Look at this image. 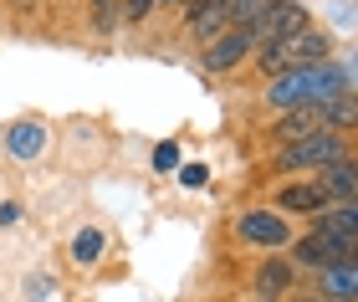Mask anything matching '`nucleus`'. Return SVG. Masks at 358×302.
Wrapping results in <instances>:
<instances>
[{
  "label": "nucleus",
  "instance_id": "9d476101",
  "mask_svg": "<svg viewBox=\"0 0 358 302\" xmlns=\"http://www.w3.org/2000/svg\"><path fill=\"white\" fill-rule=\"evenodd\" d=\"M322 297H333V302H353L358 297V257H343V261L322 266Z\"/></svg>",
  "mask_w": 358,
  "mask_h": 302
},
{
  "label": "nucleus",
  "instance_id": "423d86ee",
  "mask_svg": "<svg viewBox=\"0 0 358 302\" xmlns=\"http://www.w3.org/2000/svg\"><path fill=\"white\" fill-rule=\"evenodd\" d=\"M246 57H256V46H251L246 31H220V36H210V46L200 52V67L205 72H231Z\"/></svg>",
  "mask_w": 358,
  "mask_h": 302
},
{
  "label": "nucleus",
  "instance_id": "f257e3e1",
  "mask_svg": "<svg viewBox=\"0 0 358 302\" xmlns=\"http://www.w3.org/2000/svg\"><path fill=\"white\" fill-rule=\"evenodd\" d=\"M333 98H353V67H333V62H317V67H292V72H276L271 87H266V103L271 108H328Z\"/></svg>",
  "mask_w": 358,
  "mask_h": 302
},
{
  "label": "nucleus",
  "instance_id": "aec40b11",
  "mask_svg": "<svg viewBox=\"0 0 358 302\" xmlns=\"http://www.w3.org/2000/svg\"><path fill=\"white\" fill-rule=\"evenodd\" d=\"M179 6H185V21H189V15H200V10H210V6H220V0H179Z\"/></svg>",
  "mask_w": 358,
  "mask_h": 302
},
{
  "label": "nucleus",
  "instance_id": "412c9836",
  "mask_svg": "<svg viewBox=\"0 0 358 302\" xmlns=\"http://www.w3.org/2000/svg\"><path fill=\"white\" fill-rule=\"evenodd\" d=\"M10 6H15V10H36L41 0H10Z\"/></svg>",
  "mask_w": 358,
  "mask_h": 302
},
{
  "label": "nucleus",
  "instance_id": "20e7f679",
  "mask_svg": "<svg viewBox=\"0 0 358 302\" xmlns=\"http://www.w3.org/2000/svg\"><path fill=\"white\" fill-rule=\"evenodd\" d=\"M241 31H246L251 46L262 52V46L282 41V36H297V31H307V6H297V0H276L262 21H251V26H241Z\"/></svg>",
  "mask_w": 358,
  "mask_h": 302
},
{
  "label": "nucleus",
  "instance_id": "dca6fc26",
  "mask_svg": "<svg viewBox=\"0 0 358 302\" xmlns=\"http://www.w3.org/2000/svg\"><path fill=\"white\" fill-rule=\"evenodd\" d=\"M205 180H210L205 164H179V185H185V189H200Z\"/></svg>",
  "mask_w": 358,
  "mask_h": 302
},
{
  "label": "nucleus",
  "instance_id": "a211bd4d",
  "mask_svg": "<svg viewBox=\"0 0 358 302\" xmlns=\"http://www.w3.org/2000/svg\"><path fill=\"white\" fill-rule=\"evenodd\" d=\"M154 6H159V0H123V15H128V21H143Z\"/></svg>",
  "mask_w": 358,
  "mask_h": 302
},
{
  "label": "nucleus",
  "instance_id": "2eb2a0df",
  "mask_svg": "<svg viewBox=\"0 0 358 302\" xmlns=\"http://www.w3.org/2000/svg\"><path fill=\"white\" fill-rule=\"evenodd\" d=\"M97 257H103V231H92V226L77 231V236H72V261H77V266H92Z\"/></svg>",
  "mask_w": 358,
  "mask_h": 302
},
{
  "label": "nucleus",
  "instance_id": "6e6552de",
  "mask_svg": "<svg viewBox=\"0 0 358 302\" xmlns=\"http://www.w3.org/2000/svg\"><path fill=\"white\" fill-rule=\"evenodd\" d=\"M343 257H358V251H343L338 241H328V236H317V231H307L302 241H292V261L297 266H333V261H343Z\"/></svg>",
  "mask_w": 358,
  "mask_h": 302
},
{
  "label": "nucleus",
  "instance_id": "7ed1b4c3",
  "mask_svg": "<svg viewBox=\"0 0 358 302\" xmlns=\"http://www.w3.org/2000/svg\"><path fill=\"white\" fill-rule=\"evenodd\" d=\"M338 159H348V134L322 129V134L292 138L287 149H276L271 169H328V164H338Z\"/></svg>",
  "mask_w": 358,
  "mask_h": 302
},
{
  "label": "nucleus",
  "instance_id": "4be33fe9",
  "mask_svg": "<svg viewBox=\"0 0 358 302\" xmlns=\"http://www.w3.org/2000/svg\"><path fill=\"white\" fill-rule=\"evenodd\" d=\"M287 302H333V297H322V292H313V297H287Z\"/></svg>",
  "mask_w": 358,
  "mask_h": 302
},
{
  "label": "nucleus",
  "instance_id": "0eeeda50",
  "mask_svg": "<svg viewBox=\"0 0 358 302\" xmlns=\"http://www.w3.org/2000/svg\"><path fill=\"white\" fill-rule=\"evenodd\" d=\"M317 236L338 241L343 251H358V200H338L317 215Z\"/></svg>",
  "mask_w": 358,
  "mask_h": 302
},
{
  "label": "nucleus",
  "instance_id": "1a4fd4ad",
  "mask_svg": "<svg viewBox=\"0 0 358 302\" xmlns=\"http://www.w3.org/2000/svg\"><path fill=\"white\" fill-rule=\"evenodd\" d=\"M256 297L262 302H287L292 297V261L271 257V261L256 266Z\"/></svg>",
  "mask_w": 358,
  "mask_h": 302
},
{
  "label": "nucleus",
  "instance_id": "f8f14e48",
  "mask_svg": "<svg viewBox=\"0 0 358 302\" xmlns=\"http://www.w3.org/2000/svg\"><path fill=\"white\" fill-rule=\"evenodd\" d=\"M317 185H322V195H328V200H353V189H358V164H353V154L338 159V164H328Z\"/></svg>",
  "mask_w": 358,
  "mask_h": 302
},
{
  "label": "nucleus",
  "instance_id": "4468645a",
  "mask_svg": "<svg viewBox=\"0 0 358 302\" xmlns=\"http://www.w3.org/2000/svg\"><path fill=\"white\" fill-rule=\"evenodd\" d=\"M271 6H276V0H220V10H225V31H241V26L262 21Z\"/></svg>",
  "mask_w": 358,
  "mask_h": 302
},
{
  "label": "nucleus",
  "instance_id": "b1692460",
  "mask_svg": "<svg viewBox=\"0 0 358 302\" xmlns=\"http://www.w3.org/2000/svg\"><path fill=\"white\" fill-rule=\"evenodd\" d=\"M174 6H179V0H174Z\"/></svg>",
  "mask_w": 358,
  "mask_h": 302
},
{
  "label": "nucleus",
  "instance_id": "f3484780",
  "mask_svg": "<svg viewBox=\"0 0 358 302\" xmlns=\"http://www.w3.org/2000/svg\"><path fill=\"white\" fill-rule=\"evenodd\" d=\"M154 169H179V144H159L154 149Z\"/></svg>",
  "mask_w": 358,
  "mask_h": 302
},
{
  "label": "nucleus",
  "instance_id": "ddd939ff",
  "mask_svg": "<svg viewBox=\"0 0 358 302\" xmlns=\"http://www.w3.org/2000/svg\"><path fill=\"white\" fill-rule=\"evenodd\" d=\"M6 149L15 154V159H36L41 149H46V129H41V123H15V129L6 134Z\"/></svg>",
  "mask_w": 358,
  "mask_h": 302
},
{
  "label": "nucleus",
  "instance_id": "39448f33",
  "mask_svg": "<svg viewBox=\"0 0 358 302\" xmlns=\"http://www.w3.org/2000/svg\"><path fill=\"white\" fill-rule=\"evenodd\" d=\"M236 236L251 241V246H271V251L292 246V226H287V215H276V210H246L236 220Z\"/></svg>",
  "mask_w": 358,
  "mask_h": 302
},
{
  "label": "nucleus",
  "instance_id": "9b49d317",
  "mask_svg": "<svg viewBox=\"0 0 358 302\" xmlns=\"http://www.w3.org/2000/svg\"><path fill=\"white\" fill-rule=\"evenodd\" d=\"M328 195H322V185H287L282 195H276V210H292V215H322L328 210Z\"/></svg>",
  "mask_w": 358,
  "mask_h": 302
},
{
  "label": "nucleus",
  "instance_id": "5701e85b",
  "mask_svg": "<svg viewBox=\"0 0 358 302\" xmlns=\"http://www.w3.org/2000/svg\"><path fill=\"white\" fill-rule=\"evenodd\" d=\"M92 6H113V0H92Z\"/></svg>",
  "mask_w": 358,
  "mask_h": 302
},
{
  "label": "nucleus",
  "instance_id": "6ab92c4d",
  "mask_svg": "<svg viewBox=\"0 0 358 302\" xmlns=\"http://www.w3.org/2000/svg\"><path fill=\"white\" fill-rule=\"evenodd\" d=\"M15 220H21V205L6 200V205H0V226H15Z\"/></svg>",
  "mask_w": 358,
  "mask_h": 302
},
{
  "label": "nucleus",
  "instance_id": "f03ea898",
  "mask_svg": "<svg viewBox=\"0 0 358 302\" xmlns=\"http://www.w3.org/2000/svg\"><path fill=\"white\" fill-rule=\"evenodd\" d=\"M333 57V36L328 31H297V36H282V41H271L256 52V67H262L266 77L276 72H292V67H317V62H328Z\"/></svg>",
  "mask_w": 358,
  "mask_h": 302
}]
</instances>
